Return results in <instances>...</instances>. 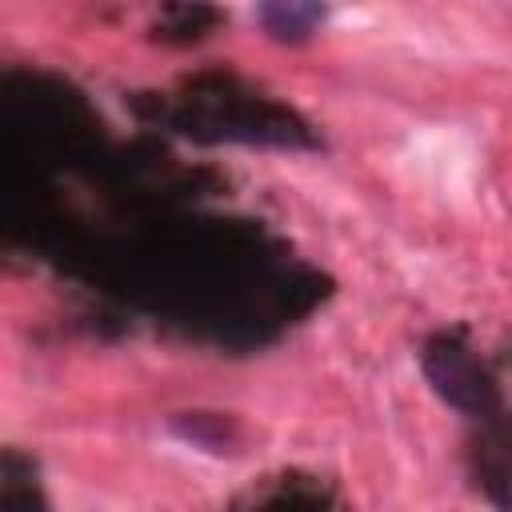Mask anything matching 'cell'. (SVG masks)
<instances>
[{"instance_id": "1", "label": "cell", "mask_w": 512, "mask_h": 512, "mask_svg": "<svg viewBox=\"0 0 512 512\" xmlns=\"http://www.w3.org/2000/svg\"><path fill=\"white\" fill-rule=\"evenodd\" d=\"M424 364V376L428 384L436 388L440 400H448L452 408L468 412V416H480L492 408V380L480 372V364L456 344V340H432L420 356Z\"/></svg>"}, {"instance_id": "2", "label": "cell", "mask_w": 512, "mask_h": 512, "mask_svg": "<svg viewBox=\"0 0 512 512\" xmlns=\"http://www.w3.org/2000/svg\"><path fill=\"white\" fill-rule=\"evenodd\" d=\"M328 8L324 4H308V0H272V4H260L256 8V20L260 28L280 40V44H300L308 40L320 24H324Z\"/></svg>"}]
</instances>
